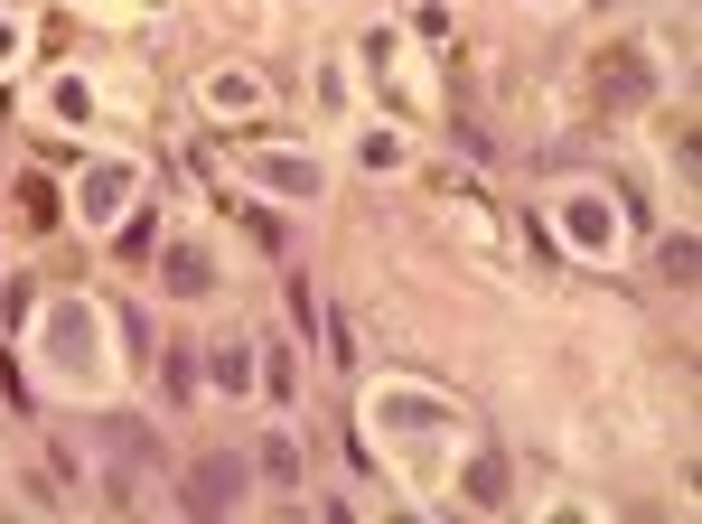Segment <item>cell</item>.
Segmentation results:
<instances>
[{
    "label": "cell",
    "instance_id": "cell-1",
    "mask_svg": "<svg viewBox=\"0 0 702 524\" xmlns=\"http://www.w3.org/2000/svg\"><path fill=\"white\" fill-rule=\"evenodd\" d=\"M225 496H234V469H198V478H188V506H198V515H216Z\"/></svg>",
    "mask_w": 702,
    "mask_h": 524
}]
</instances>
